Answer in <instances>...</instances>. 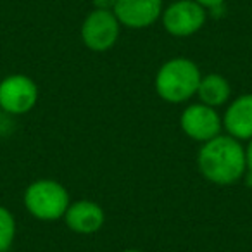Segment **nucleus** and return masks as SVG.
Listing matches in <instances>:
<instances>
[{
  "instance_id": "39448f33",
  "label": "nucleus",
  "mask_w": 252,
  "mask_h": 252,
  "mask_svg": "<svg viewBox=\"0 0 252 252\" xmlns=\"http://www.w3.org/2000/svg\"><path fill=\"white\" fill-rule=\"evenodd\" d=\"M121 33V23L112 11L94 9L85 18L80 35L81 42L92 52H107L116 45Z\"/></svg>"
},
{
  "instance_id": "20e7f679",
  "label": "nucleus",
  "mask_w": 252,
  "mask_h": 252,
  "mask_svg": "<svg viewBox=\"0 0 252 252\" xmlns=\"http://www.w3.org/2000/svg\"><path fill=\"white\" fill-rule=\"evenodd\" d=\"M207 21V9L195 0H175L164 7L161 23L166 33L176 38H187L202 30Z\"/></svg>"
},
{
  "instance_id": "7ed1b4c3",
  "label": "nucleus",
  "mask_w": 252,
  "mask_h": 252,
  "mask_svg": "<svg viewBox=\"0 0 252 252\" xmlns=\"http://www.w3.org/2000/svg\"><path fill=\"white\" fill-rule=\"evenodd\" d=\"M25 209L40 221H56L64 218L71 204L69 192L63 183L42 178L28 185L23 195Z\"/></svg>"
},
{
  "instance_id": "f03ea898",
  "label": "nucleus",
  "mask_w": 252,
  "mask_h": 252,
  "mask_svg": "<svg viewBox=\"0 0 252 252\" xmlns=\"http://www.w3.org/2000/svg\"><path fill=\"white\" fill-rule=\"evenodd\" d=\"M200 73L199 66L187 57H173L159 67L154 87L158 95L168 104H183L197 95Z\"/></svg>"
},
{
  "instance_id": "f257e3e1",
  "label": "nucleus",
  "mask_w": 252,
  "mask_h": 252,
  "mask_svg": "<svg viewBox=\"0 0 252 252\" xmlns=\"http://www.w3.org/2000/svg\"><path fill=\"white\" fill-rule=\"evenodd\" d=\"M197 166L213 185H235L245 175V149L230 135H218L206 142L197 154Z\"/></svg>"
},
{
  "instance_id": "4468645a",
  "label": "nucleus",
  "mask_w": 252,
  "mask_h": 252,
  "mask_svg": "<svg viewBox=\"0 0 252 252\" xmlns=\"http://www.w3.org/2000/svg\"><path fill=\"white\" fill-rule=\"evenodd\" d=\"M92 2H94V9L98 11H114L118 0H92Z\"/></svg>"
},
{
  "instance_id": "1a4fd4ad",
  "label": "nucleus",
  "mask_w": 252,
  "mask_h": 252,
  "mask_svg": "<svg viewBox=\"0 0 252 252\" xmlns=\"http://www.w3.org/2000/svg\"><path fill=\"white\" fill-rule=\"evenodd\" d=\"M64 223L74 233L92 235L104 226L105 213L94 200H76L67 207L64 214Z\"/></svg>"
},
{
  "instance_id": "9d476101",
  "label": "nucleus",
  "mask_w": 252,
  "mask_h": 252,
  "mask_svg": "<svg viewBox=\"0 0 252 252\" xmlns=\"http://www.w3.org/2000/svg\"><path fill=\"white\" fill-rule=\"evenodd\" d=\"M223 128L230 137L240 140L252 138V94L238 95L223 114Z\"/></svg>"
},
{
  "instance_id": "ddd939ff",
  "label": "nucleus",
  "mask_w": 252,
  "mask_h": 252,
  "mask_svg": "<svg viewBox=\"0 0 252 252\" xmlns=\"http://www.w3.org/2000/svg\"><path fill=\"white\" fill-rule=\"evenodd\" d=\"M245 173H247V185H252V138L245 147Z\"/></svg>"
},
{
  "instance_id": "6e6552de",
  "label": "nucleus",
  "mask_w": 252,
  "mask_h": 252,
  "mask_svg": "<svg viewBox=\"0 0 252 252\" xmlns=\"http://www.w3.org/2000/svg\"><path fill=\"white\" fill-rule=\"evenodd\" d=\"M162 11V0H118L112 12L121 26L130 30H144L161 21Z\"/></svg>"
},
{
  "instance_id": "423d86ee",
  "label": "nucleus",
  "mask_w": 252,
  "mask_h": 252,
  "mask_svg": "<svg viewBox=\"0 0 252 252\" xmlns=\"http://www.w3.org/2000/svg\"><path fill=\"white\" fill-rule=\"evenodd\" d=\"M38 102V85L26 74H11L0 81V107L7 114H28Z\"/></svg>"
},
{
  "instance_id": "0eeeda50",
  "label": "nucleus",
  "mask_w": 252,
  "mask_h": 252,
  "mask_svg": "<svg viewBox=\"0 0 252 252\" xmlns=\"http://www.w3.org/2000/svg\"><path fill=\"white\" fill-rule=\"evenodd\" d=\"M180 128L193 142L206 144L216 138L223 130V118L214 107L197 102L192 104L180 116Z\"/></svg>"
},
{
  "instance_id": "f8f14e48",
  "label": "nucleus",
  "mask_w": 252,
  "mask_h": 252,
  "mask_svg": "<svg viewBox=\"0 0 252 252\" xmlns=\"http://www.w3.org/2000/svg\"><path fill=\"white\" fill-rule=\"evenodd\" d=\"M16 220L5 206H0V252H9L16 240Z\"/></svg>"
},
{
  "instance_id": "2eb2a0df",
  "label": "nucleus",
  "mask_w": 252,
  "mask_h": 252,
  "mask_svg": "<svg viewBox=\"0 0 252 252\" xmlns=\"http://www.w3.org/2000/svg\"><path fill=\"white\" fill-rule=\"evenodd\" d=\"M197 4H200L204 9H218L223 5L224 0H195Z\"/></svg>"
},
{
  "instance_id": "dca6fc26",
  "label": "nucleus",
  "mask_w": 252,
  "mask_h": 252,
  "mask_svg": "<svg viewBox=\"0 0 252 252\" xmlns=\"http://www.w3.org/2000/svg\"><path fill=\"white\" fill-rule=\"evenodd\" d=\"M123 252H144V251H140V249H126V251H123Z\"/></svg>"
},
{
  "instance_id": "9b49d317",
  "label": "nucleus",
  "mask_w": 252,
  "mask_h": 252,
  "mask_svg": "<svg viewBox=\"0 0 252 252\" xmlns=\"http://www.w3.org/2000/svg\"><path fill=\"white\" fill-rule=\"evenodd\" d=\"M197 97H199V100L202 104L216 109L230 100L231 85L223 74L209 73L200 78L199 88H197Z\"/></svg>"
}]
</instances>
